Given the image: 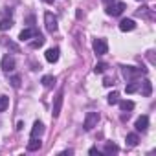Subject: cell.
<instances>
[{"label":"cell","mask_w":156,"mask_h":156,"mask_svg":"<svg viewBox=\"0 0 156 156\" xmlns=\"http://www.w3.org/2000/svg\"><path fill=\"white\" fill-rule=\"evenodd\" d=\"M88 152H90V154H98V156H99V151H98V149H96V147H92V149H90V151H88Z\"/></svg>","instance_id":"cell-26"},{"label":"cell","mask_w":156,"mask_h":156,"mask_svg":"<svg viewBox=\"0 0 156 156\" xmlns=\"http://www.w3.org/2000/svg\"><path fill=\"white\" fill-rule=\"evenodd\" d=\"M2 70H4V72L15 70V59L9 57V55H4V57H2Z\"/></svg>","instance_id":"cell-8"},{"label":"cell","mask_w":156,"mask_h":156,"mask_svg":"<svg viewBox=\"0 0 156 156\" xmlns=\"http://www.w3.org/2000/svg\"><path fill=\"white\" fill-rule=\"evenodd\" d=\"M62 90L57 94V98H55V103H53V110H51V114H53V118H57L59 114H61V107H62Z\"/></svg>","instance_id":"cell-9"},{"label":"cell","mask_w":156,"mask_h":156,"mask_svg":"<svg viewBox=\"0 0 156 156\" xmlns=\"http://www.w3.org/2000/svg\"><path fill=\"white\" fill-rule=\"evenodd\" d=\"M35 35H39V31H37V30H33V28H28V30H22V31H20L19 41H20V42H26V41H30V39H31V37H35Z\"/></svg>","instance_id":"cell-6"},{"label":"cell","mask_w":156,"mask_h":156,"mask_svg":"<svg viewBox=\"0 0 156 156\" xmlns=\"http://www.w3.org/2000/svg\"><path fill=\"white\" fill-rule=\"evenodd\" d=\"M107 101H108V105H118V101H119V94H118V92H110Z\"/></svg>","instance_id":"cell-20"},{"label":"cell","mask_w":156,"mask_h":156,"mask_svg":"<svg viewBox=\"0 0 156 156\" xmlns=\"http://www.w3.org/2000/svg\"><path fill=\"white\" fill-rule=\"evenodd\" d=\"M42 132H44L42 121H35V123H33V129H31V138H41Z\"/></svg>","instance_id":"cell-12"},{"label":"cell","mask_w":156,"mask_h":156,"mask_svg":"<svg viewBox=\"0 0 156 156\" xmlns=\"http://www.w3.org/2000/svg\"><path fill=\"white\" fill-rule=\"evenodd\" d=\"M118 103H119V108H121V110H132V108H134V101L123 99V101H118Z\"/></svg>","instance_id":"cell-16"},{"label":"cell","mask_w":156,"mask_h":156,"mask_svg":"<svg viewBox=\"0 0 156 156\" xmlns=\"http://www.w3.org/2000/svg\"><path fill=\"white\" fill-rule=\"evenodd\" d=\"M125 8H127L125 2H112V4L107 6V15H110V17H118V15L123 13Z\"/></svg>","instance_id":"cell-2"},{"label":"cell","mask_w":156,"mask_h":156,"mask_svg":"<svg viewBox=\"0 0 156 156\" xmlns=\"http://www.w3.org/2000/svg\"><path fill=\"white\" fill-rule=\"evenodd\" d=\"M119 149H118V145H114V143H107V147H105V154H112V152H118Z\"/></svg>","instance_id":"cell-23"},{"label":"cell","mask_w":156,"mask_h":156,"mask_svg":"<svg viewBox=\"0 0 156 156\" xmlns=\"http://www.w3.org/2000/svg\"><path fill=\"white\" fill-rule=\"evenodd\" d=\"M44 20H46V30H48L50 33L57 31V17H55L53 13L46 11V13H44Z\"/></svg>","instance_id":"cell-4"},{"label":"cell","mask_w":156,"mask_h":156,"mask_svg":"<svg viewBox=\"0 0 156 156\" xmlns=\"http://www.w3.org/2000/svg\"><path fill=\"white\" fill-rule=\"evenodd\" d=\"M94 51H96V55H105V53L108 51L107 41H105V39H96V41H94Z\"/></svg>","instance_id":"cell-5"},{"label":"cell","mask_w":156,"mask_h":156,"mask_svg":"<svg viewBox=\"0 0 156 156\" xmlns=\"http://www.w3.org/2000/svg\"><path fill=\"white\" fill-rule=\"evenodd\" d=\"M98 121H99V114H98V112H88L87 118H85V123H83L85 130H92V129L98 125Z\"/></svg>","instance_id":"cell-3"},{"label":"cell","mask_w":156,"mask_h":156,"mask_svg":"<svg viewBox=\"0 0 156 156\" xmlns=\"http://www.w3.org/2000/svg\"><path fill=\"white\" fill-rule=\"evenodd\" d=\"M41 83H42V85H44L46 88H50V87H51V85L55 83V77H53V75H44L42 79H41Z\"/></svg>","instance_id":"cell-18"},{"label":"cell","mask_w":156,"mask_h":156,"mask_svg":"<svg viewBox=\"0 0 156 156\" xmlns=\"http://www.w3.org/2000/svg\"><path fill=\"white\" fill-rule=\"evenodd\" d=\"M22 129H24V123H22V121H19V123H17V130H22Z\"/></svg>","instance_id":"cell-27"},{"label":"cell","mask_w":156,"mask_h":156,"mask_svg":"<svg viewBox=\"0 0 156 156\" xmlns=\"http://www.w3.org/2000/svg\"><path fill=\"white\" fill-rule=\"evenodd\" d=\"M46 61H48V62H57V61H59V48H50V50H46Z\"/></svg>","instance_id":"cell-11"},{"label":"cell","mask_w":156,"mask_h":156,"mask_svg":"<svg viewBox=\"0 0 156 156\" xmlns=\"http://www.w3.org/2000/svg\"><path fill=\"white\" fill-rule=\"evenodd\" d=\"M138 134H127V145L129 147H136L138 145Z\"/></svg>","instance_id":"cell-19"},{"label":"cell","mask_w":156,"mask_h":156,"mask_svg":"<svg viewBox=\"0 0 156 156\" xmlns=\"http://www.w3.org/2000/svg\"><path fill=\"white\" fill-rule=\"evenodd\" d=\"M121 72H123V77H125V79H134V77L145 73L147 70H145V68H134V66H123Z\"/></svg>","instance_id":"cell-1"},{"label":"cell","mask_w":156,"mask_h":156,"mask_svg":"<svg viewBox=\"0 0 156 156\" xmlns=\"http://www.w3.org/2000/svg\"><path fill=\"white\" fill-rule=\"evenodd\" d=\"M44 2H46V4H53V0H44Z\"/></svg>","instance_id":"cell-30"},{"label":"cell","mask_w":156,"mask_h":156,"mask_svg":"<svg viewBox=\"0 0 156 156\" xmlns=\"http://www.w3.org/2000/svg\"><path fill=\"white\" fill-rule=\"evenodd\" d=\"M134 127H136L138 132H145V130L149 129V118H147V116H140V118L136 119V125H134Z\"/></svg>","instance_id":"cell-7"},{"label":"cell","mask_w":156,"mask_h":156,"mask_svg":"<svg viewBox=\"0 0 156 156\" xmlns=\"http://www.w3.org/2000/svg\"><path fill=\"white\" fill-rule=\"evenodd\" d=\"M138 88H140V83H136V81H132L130 85H127V87H125V90H127V94H134V92H136Z\"/></svg>","instance_id":"cell-22"},{"label":"cell","mask_w":156,"mask_h":156,"mask_svg":"<svg viewBox=\"0 0 156 156\" xmlns=\"http://www.w3.org/2000/svg\"><path fill=\"white\" fill-rule=\"evenodd\" d=\"M105 70H107V64H105V62H99V64H96V68H94L96 73H103Z\"/></svg>","instance_id":"cell-25"},{"label":"cell","mask_w":156,"mask_h":156,"mask_svg":"<svg viewBox=\"0 0 156 156\" xmlns=\"http://www.w3.org/2000/svg\"><path fill=\"white\" fill-rule=\"evenodd\" d=\"M136 28V22L132 20V19H123L121 22H119V30L121 31H132Z\"/></svg>","instance_id":"cell-10"},{"label":"cell","mask_w":156,"mask_h":156,"mask_svg":"<svg viewBox=\"0 0 156 156\" xmlns=\"http://www.w3.org/2000/svg\"><path fill=\"white\" fill-rule=\"evenodd\" d=\"M41 147H42V141L37 140V138H31L30 143H28V151H39Z\"/></svg>","instance_id":"cell-14"},{"label":"cell","mask_w":156,"mask_h":156,"mask_svg":"<svg viewBox=\"0 0 156 156\" xmlns=\"http://www.w3.org/2000/svg\"><path fill=\"white\" fill-rule=\"evenodd\" d=\"M8 107H9V98H6V96H0V112H4Z\"/></svg>","instance_id":"cell-21"},{"label":"cell","mask_w":156,"mask_h":156,"mask_svg":"<svg viewBox=\"0 0 156 156\" xmlns=\"http://www.w3.org/2000/svg\"><path fill=\"white\" fill-rule=\"evenodd\" d=\"M11 26H13L11 19H2V20H0V31H8Z\"/></svg>","instance_id":"cell-17"},{"label":"cell","mask_w":156,"mask_h":156,"mask_svg":"<svg viewBox=\"0 0 156 156\" xmlns=\"http://www.w3.org/2000/svg\"><path fill=\"white\" fill-rule=\"evenodd\" d=\"M103 2H105V4H112V2H114V0H103Z\"/></svg>","instance_id":"cell-29"},{"label":"cell","mask_w":156,"mask_h":156,"mask_svg":"<svg viewBox=\"0 0 156 156\" xmlns=\"http://www.w3.org/2000/svg\"><path fill=\"white\" fill-rule=\"evenodd\" d=\"M103 85H105V87H110V85H112V81H110V79H105V83H103Z\"/></svg>","instance_id":"cell-28"},{"label":"cell","mask_w":156,"mask_h":156,"mask_svg":"<svg viewBox=\"0 0 156 156\" xmlns=\"http://www.w3.org/2000/svg\"><path fill=\"white\" fill-rule=\"evenodd\" d=\"M141 85H143V88H141V94H143L145 98H149V96L152 94V83H151L149 79H145Z\"/></svg>","instance_id":"cell-13"},{"label":"cell","mask_w":156,"mask_h":156,"mask_svg":"<svg viewBox=\"0 0 156 156\" xmlns=\"http://www.w3.org/2000/svg\"><path fill=\"white\" fill-rule=\"evenodd\" d=\"M42 44H44V37H42V35L39 33V35H35V41H33V42H31L30 46H31L33 50H37V48H41Z\"/></svg>","instance_id":"cell-15"},{"label":"cell","mask_w":156,"mask_h":156,"mask_svg":"<svg viewBox=\"0 0 156 156\" xmlns=\"http://www.w3.org/2000/svg\"><path fill=\"white\" fill-rule=\"evenodd\" d=\"M9 83H11V87H13V88H19V87H20V77H19V75L9 77Z\"/></svg>","instance_id":"cell-24"}]
</instances>
